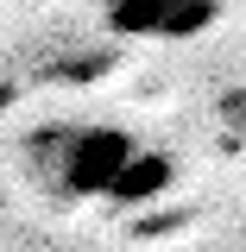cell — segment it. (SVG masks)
Listing matches in <instances>:
<instances>
[{
	"label": "cell",
	"instance_id": "obj_1",
	"mask_svg": "<svg viewBox=\"0 0 246 252\" xmlns=\"http://www.w3.org/2000/svg\"><path fill=\"white\" fill-rule=\"evenodd\" d=\"M145 152L126 126H101V120H82V126H44L32 139V164L38 177L70 195V202H89V195H114V183L126 177V164Z\"/></svg>",
	"mask_w": 246,
	"mask_h": 252
},
{
	"label": "cell",
	"instance_id": "obj_2",
	"mask_svg": "<svg viewBox=\"0 0 246 252\" xmlns=\"http://www.w3.org/2000/svg\"><path fill=\"white\" fill-rule=\"evenodd\" d=\"M101 19L120 38H158V44H183L196 32L221 19V0H101Z\"/></svg>",
	"mask_w": 246,
	"mask_h": 252
},
{
	"label": "cell",
	"instance_id": "obj_3",
	"mask_svg": "<svg viewBox=\"0 0 246 252\" xmlns=\"http://www.w3.org/2000/svg\"><path fill=\"white\" fill-rule=\"evenodd\" d=\"M164 183H171V158L164 152H139L126 164V177L114 183V202H145V195H158Z\"/></svg>",
	"mask_w": 246,
	"mask_h": 252
},
{
	"label": "cell",
	"instance_id": "obj_4",
	"mask_svg": "<svg viewBox=\"0 0 246 252\" xmlns=\"http://www.w3.org/2000/svg\"><path fill=\"white\" fill-rule=\"evenodd\" d=\"M227 120H234V126H246V94H234V101H227Z\"/></svg>",
	"mask_w": 246,
	"mask_h": 252
}]
</instances>
